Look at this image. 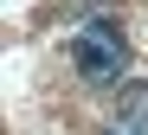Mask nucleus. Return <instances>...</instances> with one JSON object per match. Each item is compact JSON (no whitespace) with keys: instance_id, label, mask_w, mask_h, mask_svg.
I'll return each mask as SVG.
<instances>
[{"instance_id":"obj_1","label":"nucleus","mask_w":148,"mask_h":135,"mask_svg":"<svg viewBox=\"0 0 148 135\" xmlns=\"http://www.w3.org/2000/svg\"><path fill=\"white\" fill-rule=\"evenodd\" d=\"M71 71L84 77V84H122V71H129V39L116 32L110 19H90L77 26V39H71Z\"/></svg>"},{"instance_id":"obj_2","label":"nucleus","mask_w":148,"mask_h":135,"mask_svg":"<svg viewBox=\"0 0 148 135\" xmlns=\"http://www.w3.org/2000/svg\"><path fill=\"white\" fill-rule=\"evenodd\" d=\"M122 129H129V135H148V90H129V97H122Z\"/></svg>"},{"instance_id":"obj_3","label":"nucleus","mask_w":148,"mask_h":135,"mask_svg":"<svg viewBox=\"0 0 148 135\" xmlns=\"http://www.w3.org/2000/svg\"><path fill=\"white\" fill-rule=\"evenodd\" d=\"M103 135H110V129H103Z\"/></svg>"}]
</instances>
